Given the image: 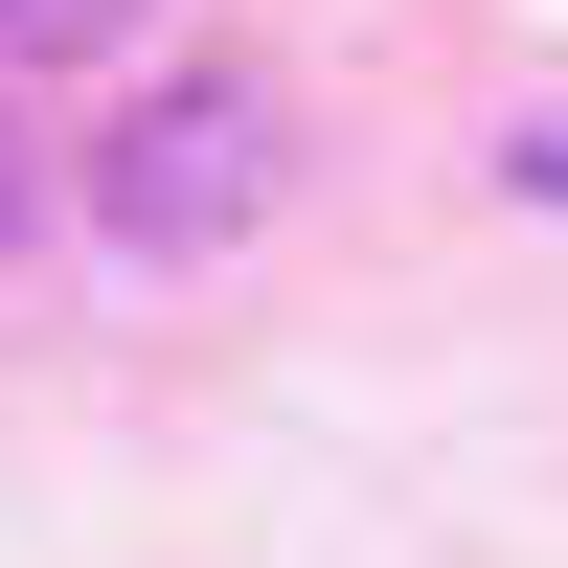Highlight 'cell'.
<instances>
[{"label": "cell", "mask_w": 568, "mask_h": 568, "mask_svg": "<svg viewBox=\"0 0 568 568\" xmlns=\"http://www.w3.org/2000/svg\"><path fill=\"white\" fill-rule=\"evenodd\" d=\"M114 23H136V0H0V69H91Z\"/></svg>", "instance_id": "7a4b0ae2"}, {"label": "cell", "mask_w": 568, "mask_h": 568, "mask_svg": "<svg viewBox=\"0 0 568 568\" xmlns=\"http://www.w3.org/2000/svg\"><path fill=\"white\" fill-rule=\"evenodd\" d=\"M500 182H524V205H568V91H546L524 136H500Z\"/></svg>", "instance_id": "3957f363"}, {"label": "cell", "mask_w": 568, "mask_h": 568, "mask_svg": "<svg viewBox=\"0 0 568 568\" xmlns=\"http://www.w3.org/2000/svg\"><path fill=\"white\" fill-rule=\"evenodd\" d=\"M23 205H45V182H23V136H0V251H23Z\"/></svg>", "instance_id": "277c9868"}, {"label": "cell", "mask_w": 568, "mask_h": 568, "mask_svg": "<svg viewBox=\"0 0 568 568\" xmlns=\"http://www.w3.org/2000/svg\"><path fill=\"white\" fill-rule=\"evenodd\" d=\"M273 182H296V114H273V69H182L114 114V160H91V227H114L136 273H205L273 227Z\"/></svg>", "instance_id": "6da1fadb"}]
</instances>
